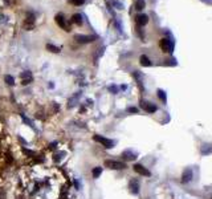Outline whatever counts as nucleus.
I'll return each mask as SVG.
<instances>
[{
	"mask_svg": "<svg viewBox=\"0 0 212 199\" xmlns=\"http://www.w3.org/2000/svg\"><path fill=\"white\" fill-rule=\"evenodd\" d=\"M54 20H56V23H57V25L62 28V29H65L67 32H69L70 31V25L67 23V20H65V17L62 13H57L56 16H54Z\"/></svg>",
	"mask_w": 212,
	"mask_h": 199,
	"instance_id": "nucleus-1",
	"label": "nucleus"
},
{
	"mask_svg": "<svg viewBox=\"0 0 212 199\" xmlns=\"http://www.w3.org/2000/svg\"><path fill=\"white\" fill-rule=\"evenodd\" d=\"M93 139H94L96 142H99V144H102V145L105 146V148H107V149H112L113 146H114V142L112 141V139L105 138V137H102V135L96 134V135H93Z\"/></svg>",
	"mask_w": 212,
	"mask_h": 199,
	"instance_id": "nucleus-2",
	"label": "nucleus"
},
{
	"mask_svg": "<svg viewBox=\"0 0 212 199\" xmlns=\"http://www.w3.org/2000/svg\"><path fill=\"white\" fill-rule=\"evenodd\" d=\"M105 166L109 167V169H113V170H122L126 167L123 162H118V161H113V159H107L105 161Z\"/></svg>",
	"mask_w": 212,
	"mask_h": 199,
	"instance_id": "nucleus-3",
	"label": "nucleus"
},
{
	"mask_svg": "<svg viewBox=\"0 0 212 199\" xmlns=\"http://www.w3.org/2000/svg\"><path fill=\"white\" fill-rule=\"evenodd\" d=\"M159 47L165 53H168V52L172 51V43L170 41V39H162L159 41Z\"/></svg>",
	"mask_w": 212,
	"mask_h": 199,
	"instance_id": "nucleus-4",
	"label": "nucleus"
},
{
	"mask_svg": "<svg viewBox=\"0 0 212 199\" xmlns=\"http://www.w3.org/2000/svg\"><path fill=\"white\" fill-rule=\"evenodd\" d=\"M133 167H134V171L138 173L139 175H143V177H150V175H151V173L148 171V170L146 169L145 166H142L141 163H135Z\"/></svg>",
	"mask_w": 212,
	"mask_h": 199,
	"instance_id": "nucleus-5",
	"label": "nucleus"
},
{
	"mask_svg": "<svg viewBox=\"0 0 212 199\" xmlns=\"http://www.w3.org/2000/svg\"><path fill=\"white\" fill-rule=\"evenodd\" d=\"M96 39H97V36H84V35H76L74 36V40H77L78 43H82V44L92 43V41Z\"/></svg>",
	"mask_w": 212,
	"mask_h": 199,
	"instance_id": "nucleus-6",
	"label": "nucleus"
},
{
	"mask_svg": "<svg viewBox=\"0 0 212 199\" xmlns=\"http://www.w3.org/2000/svg\"><path fill=\"white\" fill-rule=\"evenodd\" d=\"M34 25V16L31 15V13H27V19L25 22H24V28H25L27 31H31Z\"/></svg>",
	"mask_w": 212,
	"mask_h": 199,
	"instance_id": "nucleus-7",
	"label": "nucleus"
},
{
	"mask_svg": "<svg viewBox=\"0 0 212 199\" xmlns=\"http://www.w3.org/2000/svg\"><path fill=\"white\" fill-rule=\"evenodd\" d=\"M141 106L143 108V109L147 111V113H154V111H156V106L154 105V104L151 102H146V101H141Z\"/></svg>",
	"mask_w": 212,
	"mask_h": 199,
	"instance_id": "nucleus-8",
	"label": "nucleus"
},
{
	"mask_svg": "<svg viewBox=\"0 0 212 199\" xmlns=\"http://www.w3.org/2000/svg\"><path fill=\"white\" fill-rule=\"evenodd\" d=\"M135 20H137V24H138V25L145 27L146 24L148 23V16H147V15H137Z\"/></svg>",
	"mask_w": 212,
	"mask_h": 199,
	"instance_id": "nucleus-9",
	"label": "nucleus"
},
{
	"mask_svg": "<svg viewBox=\"0 0 212 199\" xmlns=\"http://www.w3.org/2000/svg\"><path fill=\"white\" fill-rule=\"evenodd\" d=\"M192 179V171H191V169H186L183 171V175H182V181L184 183L190 182V181Z\"/></svg>",
	"mask_w": 212,
	"mask_h": 199,
	"instance_id": "nucleus-10",
	"label": "nucleus"
},
{
	"mask_svg": "<svg viewBox=\"0 0 212 199\" xmlns=\"http://www.w3.org/2000/svg\"><path fill=\"white\" fill-rule=\"evenodd\" d=\"M130 191L133 194H138V193H139V183H138L137 179H133L130 182Z\"/></svg>",
	"mask_w": 212,
	"mask_h": 199,
	"instance_id": "nucleus-11",
	"label": "nucleus"
},
{
	"mask_svg": "<svg viewBox=\"0 0 212 199\" xmlns=\"http://www.w3.org/2000/svg\"><path fill=\"white\" fill-rule=\"evenodd\" d=\"M70 22L73 24H76V25H82V17H81V15H78V13H74V15L72 16Z\"/></svg>",
	"mask_w": 212,
	"mask_h": 199,
	"instance_id": "nucleus-12",
	"label": "nucleus"
},
{
	"mask_svg": "<svg viewBox=\"0 0 212 199\" xmlns=\"http://www.w3.org/2000/svg\"><path fill=\"white\" fill-rule=\"evenodd\" d=\"M139 61H141V65L142 66H150L151 65V60L147 57L146 55H142L139 57Z\"/></svg>",
	"mask_w": 212,
	"mask_h": 199,
	"instance_id": "nucleus-13",
	"label": "nucleus"
},
{
	"mask_svg": "<svg viewBox=\"0 0 212 199\" xmlns=\"http://www.w3.org/2000/svg\"><path fill=\"white\" fill-rule=\"evenodd\" d=\"M21 78H24L23 81H21L23 85H28V84L32 81V76H31L29 73H23V75H21Z\"/></svg>",
	"mask_w": 212,
	"mask_h": 199,
	"instance_id": "nucleus-14",
	"label": "nucleus"
},
{
	"mask_svg": "<svg viewBox=\"0 0 212 199\" xmlns=\"http://www.w3.org/2000/svg\"><path fill=\"white\" fill-rule=\"evenodd\" d=\"M145 7H146L145 0H137V3H135V9H137V11H142Z\"/></svg>",
	"mask_w": 212,
	"mask_h": 199,
	"instance_id": "nucleus-15",
	"label": "nucleus"
},
{
	"mask_svg": "<svg viewBox=\"0 0 212 199\" xmlns=\"http://www.w3.org/2000/svg\"><path fill=\"white\" fill-rule=\"evenodd\" d=\"M47 49L52 52V53H60V48L56 47V45H52V44H47Z\"/></svg>",
	"mask_w": 212,
	"mask_h": 199,
	"instance_id": "nucleus-16",
	"label": "nucleus"
},
{
	"mask_svg": "<svg viewBox=\"0 0 212 199\" xmlns=\"http://www.w3.org/2000/svg\"><path fill=\"white\" fill-rule=\"evenodd\" d=\"M123 158L127 159V161H133V159H135V154H133V153H130V151H125Z\"/></svg>",
	"mask_w": 212,
	"mask_h": 199,
	"instance_id": "nucleus-17",
	"label": "nucleus"
},
{
	"mask_svg": "<svg viewBox=\"0 0 212 199\" xmlns=\"http://www.w3.org/2000/svg\"><path fill=\"white\" fill-rule=\"evenodd\" d=\"M69 4H73V5H82L85 4V0H68Z\"/></svg>",
	"mask_w": 212,
	"mask_h": 199,
	"instance_id": "nucleus-18",
	"label": "nucleus"
},
{
	"mask_svg": "<svg viewBox=\"0 0 212 199\" xmlns=\"http://www.w3.org/2000/svg\"><path fill=\"white\" fill-rule=\"evenodd\" d=\"M4 80H5V82L8 84V85H13V84H15V78H13L12 76H9V75H7L4 77Z\"/></svg>",
	"mask_w": 212,
	"mask_h": 199,
	"instance_id": "nucleus-19",
	"label": "nucleus"
},
{
	"mask_svg": "<svg viewBox=\"0 0 212 199\" xmlns=\"http://www.w3.org/2000/svg\"><path fill=\"white\" fill-rule=\"evenodd\" d=\"M101 173H102V169L101 167H96L94 170H93V177L94 178H98L101 175Z\"/></svg>",
	"mask_w": 212,
	"mask_h": 199,
	"instance_id": "nucleus-20",
	"label": "nucleus"
},
{
	"mask_svg": "<svg viewBox=\"0 0 212 199\" xmlns=\"http://www.w3.org/2000/svg\"><path fill=\"white\" fill-rule=\"evenodd\" d=\"M158 97L162 100V102H166V94L163 90H158Z\"/></svg>",
	"mask_w": 212,
	"mask_h": 199,
	"instance_id": "nucleus-21",
	"label": "nucleus"
},
{
	"mask_svg": "<svg viewBox=\"0 0 212 199\" xmlns=\"http://www.w3.org/2000/svg\"><path fill=\"white\" fill-rule=\"evenodd\" d=\"M129 111H131V113H138V109L137 108H129Z\"/></svg>",
	"mask_w": 212,
	"mask_h": 199,
	"instance_id": "nucleus-22",
	"label": "nucleus"
}]
</instances>
